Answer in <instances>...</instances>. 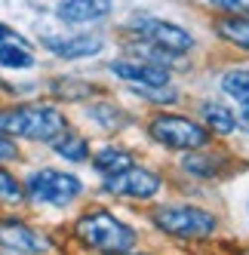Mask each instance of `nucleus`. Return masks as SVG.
Masks as SVG:
<instances>
[{
  "instance_id": "obj_1",
  "label": "nucleus",
  "mask_w": 249,
  "mask_h": 255,
  "mask_svg": "<svg viewBox=\"0 0 249 255\" xmlns=\"http://www.w3.org/2000/svg\"><path fill=\"white\" fill-rule=\"evenodd\" d=\"M74 237L99 255H126L138 243V231L111 209H86L74 222Z\"/></svg>"
},
{
  "instance_id": "obj_2",
  "label": "nucleus",
  "mask_w": 249,
  "mask_h": 255,
  "mask_svg": "<svg viewBox=\"0 0 249 255\" xmlns=\"http://www.w3.org/2000/svg\"><path fill=\"white\" fill-rule=\"evenodd\" d=\"M71 129L68 117L56 105H9L0 108V132L28 141H52Z\"/></svg>"
},
{
  "instance_id": "obj_3",
  "label": "nucleus",
  "mask_w": 249,
  "mask_h": 255,
  "mask_svg": "<svg viewBox=\"0 0 249 255\" xmlns=\"http://www.w3.org/2000/svg\"><path fill=\"white\" fill-rule=\"evenodd\" d=\"M22 188H25V203L65 209V206H71L83 194V181L74 172L40 166V169H34V172L25 175Z\"/></svg>"
},
{
  "instance_id": "obj_4",
  "label": "nucleus",
  "mask_w": 249,
  "mask_h": 255,
  "mask_svg": "<svg viewBox=\"0 0 249 255\" xmlns=\"http://www.w3.org/2000/svg\"><path fill=\"white\" fill-rule=\"evenodd\" d=\"M151 225L175 240H203L219 231V218L200 209V206H188V203H175V206H157L151 212Z\"/></svg>"
},
{
  "instance_id": "obj_5",
  "label": "nucleus",
  "mask_w": 249,
  "mask_h": 255,
  "mask_svg": "<svg viewBox=\"0 0 249 255\" xmlns=\"http://www.w3.org/2000/svg\"><path fill=\"white\" fill-rule=\"evenodd\" d=\"M148 135L166 151H197V148H206L212 141V132L206 129L203 123L191 120L185 114H157L148 120Z\"/></svg>"
},
{
  "instance_id": "obj_6",
  "label": "nucleus",
  "mask_w": 249,
  "mask_h": 255,
  "mask_svg": "<svg viewBox=\"0 0 249 255\" xmlns=\"http://www.w3.org/2000/svg\"><path fill=\"white\" fill-rule=\"evenodd\" d=\"M102 191L105 194H114V197H129V200H151L163 191V175H157L148 166H138L132 163L129 169H123L117 175H108L102 181Z\"/></svg>"
},
{
  "instance_id": "obj_7",
  "label": "nucleus",
  "mask_w": 249,
  "mask_h": 255,
  "mask_svg": "<svg viewBox=\"0 0 249 255\" xmlns=\"http://www.w3.org/2000/svg\"><path fill=\"white\" fill-rule=\"evenodd\" d=\"M132 31L141 40L154 49H163L169 56H185V52L194 49V37L191 31L175 25V22H163V19H138L132 25Z\"/></svg>"
},
{
  "instance_id": "obj_8",
  "label": "nucleus",
  "mask_w": 249,
  "mask_h": 255,
  "mask_svg": "<svg viewBox=\"0 0 249 255\" xmlns=\"http://www.w3.org/2000/svg\"><path fill=\"white\" fill-rule=\"evenodd\" d=\"M0 249L12 255H43L52 249V243L25 218H0Z\"/></svg>"
},
{
  "instance_id": "obj_9",
  "label": "nucleus",
  "mask_w": 249,
  "mask_h": 255,
  "mask_svg": "<svg viewBox=\"0 0 249 255\" xmlns=\"http://www.w3.org/2000/svg\"><path fill=\"white\" fill-rule=\"evenodd\" d=\"M111 74L126 80L129 86H166L169 83V71L151 65V62H132V59H120L111 62Z\"/></svg>"
},
{
  "instance_id": "obj_10",
  "label": "nucleus",
  "mask_w": 249,
  "mask_h": 255,
  "mask_svg": "<svg viewBox=\"0 0 249 255\" xmlns=\"http://www.w3.org/2000/svg\"><path fill=\"white\" fill-rule=\"evenodd\" d=\"M43 46L56 59H90L96 52H102L105 40L99 34H77V37H43Z\"/></svg>"
},
{
  "instance_id": "obj_11",
  "label": "nucleus",
  "mask_w": 249,
  "mask_h": 255,
  "mask_svg": "<svg viewBox=\"0 0 249 255\" xmlns=\"http://www.w3.org/2000/svg\"><path fill=\"white\" fill-rule=\"evenodd\" d=\"M182 169H185L188 175H194V178H219V175H225V169H228V157H225L222 151H203V148L185 151Z\"/></svg>"
},
{
  "instance_id": "obj_12",
  "label": "nucleus",
  "mask_w": 249,
  "mask_h": 255,
  "mask_svg": "<svg viewBox=\"0 0 249 255\" xmlns=\"http://www.w3.org/2000/svg\"><path fill=\"white\" fill-rule=\"evenodd\" d=\"M108 9H111V0H62L56 15L68 25H83L108 15Z\"/></svg>"
},
{
  "instance_id": "obj_13",
  "label": "nucleus",
  "mask_w": 249,
  "mask_h": 255,
  "mask_svg": "<svg viewBox=\"0 0 249 255\" xmlns=\"http://www.w3.org/2000/svg\"><path fill=\"white\" fill-rule=\"evenodd\" d=\"M93 169L102 175V178H108V175H117L123 169H129L132 166V151L129 148H120V144H105V148H99L93 154Z\"/></svg>"
},
{
  "instance_id": "obj_14",
  "label": "nucleus",
  "mask_w": 249,
  "mask_h": 255,
  "mask_svg": "<svg viewBox=\"0 0 249 255\" xmlns=\"http://www.w3.org/2000/svg\"><path fill=\"white\" fill-rule=\"evenodd\" d=\"M200 117H203V126L212 135L237 132V114L222 102H200Z\"/></svg>"
},
{
  "instance_id": "obj_15",
  "label": "nucleus",
  "mask_w": 249,
  "mask_h": 255,
  "mask_svg": "<svg viewBox=\"0 0 249 255\" xmlns=\"http://www.w3.org/2000/svg\"><path fill=\"white\" fill-rule=\"evenodd\" d=\"M49 144H52V151H56L62 160H68V163H86L90 160V141H86L80 132H74V129H65Z\"/></svg>"
},
{
  "instance_id": "obj_16",
  "label": "nucleus",
  "mask_w": 249,
  "mask_h": 255,
  "mask_svg": "<svg viewBox=\"0 0 249 255\" xmlns=\"http://www.w3.org/2000/svg\"><path fill=\"white\" fill-rule=\"evenodd\" d=\"M0 68H6V71L34 68V52H31V46L22 37L3 40V43H0Z\"/></svg>"
},
{
  "instance_id": "obj_17",
  "label": "nucleus",
  "mask_w": 249,
  "mask_h": 255,
  "mask_svg": "<svg viewBox=\"0 0 249 255\" xmlns=\"http://www.w3.org/2000/svg\"><path fill=\"white\" fill-rule=\"evenodd\" d=\"M90 117L102 126V129H123V126L129 123V114L123 111L120 105H114V102H99V105H93L90 108Z\"/></svg>"
},
{
  "instance_id": "obj_18",
  "label": "nucleus",
  "mask_w": 249,
  "mask_h": 255,
  "mask_svg": "<svg viewBox=\"0 0 249 255\" xmlns=\"http://www.w3.org/2000/svg\"><path fill=\"white\" fill-rule=\"evenodd\" d=\"M222 89L237 99V102H246L249 99V68H231L222 74Z\"/></svg>"
},
{
  "instance_id": "obj_19",
  "label": "nucleus",
  "mask_w": 249,
  "mask_h": 255,
  "mask_svg": "<svg viewBox=\"0 0 249 255\" xmlns=\"http://www.w3.org/2000/svg\"><path fill=\"white\" fill-rule=\"evenodd\" d=\"M25 203V188L6 166H0V206H22Z\"/></svg>"
},
{
  "instance_id": "obj_20",
  "label": "nucleus",
  "mask_w": 249,
  "mask_h": 255,
  "mask_svg": "<svg viewBox=\"0 0 249 255\" xmlns=\"http://www.w3.org/2000/svg\"><path fill=\"white\" fill-rule=\"evenodd\" d=\"M132 93L141 96V99H148L151 105H172L175 99H179V93L166 83V86H132Z\"/></svg>"
},
{
  "instance_id": "obj_21",
  "label": "nucleus",
  "mask_w": 249,
  "mask_h": 255,
  "mask_svg": "<svg viewBox=\"0 0 249 255\" xmlns=\"http://www.w3.org/2000/svg\"><path fill=\"white\" fill-rule=\"evenodd\" d=\"M52 93H56V96H62L65 102H77V99H83V96H90V93H93V86H86V83H68V80H62V83H56V86H52Z\"/></svg>"
},
{
  "instance_id": "obj_22",
  "label": "nucleus",
  "mask_w": 249,
  "mask_h": 255,
  "mask_svg": "<svg viewBox=\"0 0 249 255\" xmlns=\"http://www.w3.org/2000/svg\"><path fill=\"white\" fill-rule=\"evenodd\" d=\"M216 9L228 12V15H243V19H249V0H209Z\"/></svg>"
},
{
  "instance_id": "obj_23",
  "label": "nucleus",
  "mask_w": 249,
  "mask_h": 255,
  "mask_svg": "<svg viewBox=\"0 0 249 255\" xmlns=\"http://www.w3.org/2000/svg\"><path fill=\"white\" fill-rule=\"evenodd\" d=\"M12 160H19V144H15L12 135L0 132V166H6V163H12Z\"/></svg>"
},
{
  "instance_id": "obj_24",
  "label": "nucleus",
  "mask_w": 249,
  "mask_h": 255,
  "mask_svg": "<svg viewBox=\"0 0 249 255\" xmlns=\"http://www.w3.org/2000/svg\"><path fill=\"white\" fill-rule=\"evenodd\" d=\"M237 129H243L249 135V99L240 102V111H237Z\"/></svg>"
},
{
  "instance_id": "obj_25",
  "label": "nucleus",
  "mask_w": 249,
  "mask_h": 255,
  "mask_svg": "<svg viewBox=\"0 0 249 255\" xmlns=\"http://www.w3.org/2000/svg\"><path fill=\"white\" fill-rule=\"evenodd\" d=\"M12 37H19V34H15L12 28H6L3 22H0V43H3V40H12Z\"/></svg>"
},
{
  "instance_id": "obj_26",
  "label": "nucleus",
  "mask_w": 249,
  "mask_h": 255,
  "mask_svg": "<svg viewBox=\"0 0 249 255\" xmlns=\"http://www.w3.org/2000/svg\"><path fill=\"white\" fill-rule=\"evenodd\" d=\"M126 255H148V252H135V249H132V252H126Z\"/></svg>"
},
{
  "instance_id": "obj_27",
  "label": "nucleus",
  "mask_w": 249,
  "mask_h": 255,
  "mask_svg": "<svg viewBox=\"0 0 249 255\" xmlns=\"http://www.w3.org/2000/svg\"><path fill=\"white\" fill-rule=\"evenodd\" d=\"M243 255H249V249H246V252H243Z\"/></svg>"
}]
</instances>
